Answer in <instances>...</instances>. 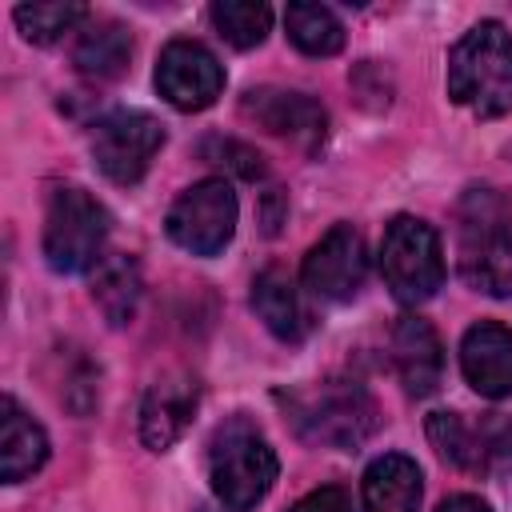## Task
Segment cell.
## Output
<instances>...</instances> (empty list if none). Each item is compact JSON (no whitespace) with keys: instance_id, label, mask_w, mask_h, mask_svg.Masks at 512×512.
Here are the masks:
<instances>
[{"instance_id":"obj_1","label":"cell","mask_w":512,"mask_h":512,"mask_svg":"<svg viewBox=\"0 0 512 512\" xmlns=\"http://www.w3.org/2000/svg\"><path fill=\"white\" fill-rule=\"evenodd\" d=\"M448 96L480 120L512 112V36L500 20H480L452 44Z\"/></svg>"},{"instance_id":"obj_2","label":"cell","mask_w":512,"mask_h":512,"mask_svg":"<svg viewBox=\"0 0 512 512\" xmlns=\"http://www.w3.org/2000/svg\"><path fill=\"white\" fill-rule=\"evenodd\" d=\"M512 208L496 188H468L460 204V276L468 288L512 296Z\"/></svg>"},{"instance_id":"obj_3","label":"cell","mask_w":512,"mask_h":512,"mask_svg":"<svg viewBox=\"0 0 512 512\" xmlns=\"http://www.w3.org/2000/svg\"><path fill=\"white\" fill-rule=\"evenodd\" d=\"M280 464L272 444L264 440V432L248 420V416H232L212 432V448H208V480L216 500L228 512H248L256 508L272 480H276Z\"/></svg>"},{"instance_id":"obj_4","label":"cell","mask_w":512,"mask_h":512,"mask_svg":"<svg viewBox=\"0 0 512 512\" xmlns=\"http://www.w3.org/2000/svg\"><path fill=\"white\" fill-rule=\"evenodd\" d=\"M296 432L324 448H360L376 428V404L356 380H316L288 396Z\"/></svg>"},{"instance_id":"obj_5","label":"cell","mask_w":512,"mask_h":512,"mask_svg":"<svg viewBox=\"0 0 512 512\" xmlns=\"http://www.w3.org/2000/svg\"><path fill=\"white\" fill-rule=\"evenodd\" d=\"M108 240V208L84 188H56L44 216V260L56 272H84L100 264Z\"/></svg>"},{"instance_id":"obj_6","label":"cell","mask_w":512,"mask_h":512,"mask_svg":"<svg viewBox=\"0 0 512 512\" xmlns=\"http://www.w3.org/2000/svg\"><path fill=\"white\" fill-rule=\"evenodd\" d=\"M380 272L384 284L396 292V300L404 304L428 300L444 284V252L436 228L424 224L420 216H396L380 240Z\"/></svg>"},{"instance_id":"obj_7","label":"cell","mask_w":512,"mask_h":512,"mask_svg":"<svg viewBox=\"0 0 512 512\" xmlns=\"http://www.w3.org/2000/svg\"><path fill=\"white\" fill-rule=\"evenodd\" d=\"M236 232V192L228 180L208 176L176 196L168 208V236L192 256H216Z\"/></svg>"},{"instance_id":"obj_8","label":"cell","mask_w":512,"mask_h":512,"mask_svg":"<svg viewBox=\"0 0 512 512\" xmlns=\"http://www.w3.org/2000/svg\"><path fill=\"white\" fill-rule=\"evenodd\" d=\"M164 144V124L148 112L120 108L92 128V160L112 184H136Z\"/></svg>"},{"instance_id":"obj_9","label":"cell","mask_w":512,"mask_h":512,"mask_svg":"<svg viewBox=\"0 0 512 512\" xmlns=\"http://www.w3.org/2000/svg\"><path fill=\"white\" fill-rule=\"evenodd\" d=\"M368 280V248L352 224H332L304 256V284L320 300H352Z\"/></svg>"},{"instance_id":"obj_10","label":"cell","mask_w":512,"mask_h":512,"mask_svg":"<svg viewBox=\"0 0 512 512\" xmlns=\"http://www.w3.org/2000/svg\"><path fill=\"white\" fill-rule=\"evenodd\" d=\"M156 88L172 108L200 112L224 92V68L204 44L172 40L160 52V64H156Z\"/></svg>"},{"instance_id":"obj_11","label":"cell","mask_w":512,"mask_h":512,"mask_svg":"<svg viewBox=\"0 0 512 512\" xmlns=\"http://www.w3.org/2000/svg\"><path fill=\"white\" fill-rule=\"evenodd\" d=\"M428 436H432L436 452L464 472H488L496 460L512 456V424L508 420L468 424L460 412H432Z\"/></svg>"},{"instance_id":"obj_12","label":"cell","mask_w":512,"mask_h":512,"mask_svg":"<svg viewBox=\"0 0 512 512\" xmlns=\"http://www.w3.org/2000/svg\"><path fill=\"white\" fill-rule=\"evenodd\" d=\"M244 112L268 128L272 136H288L300 148H316L328 132V112L304 96V92H288V88H252L244 92Z\"/></svg>"},{"instance_id":"obj_13","label":"cell","mask_w":512,"mask_h":512,"mask_svg":"<svg viewBox=\"0 0 512 512\" xmlns=\"http://www.w3.org/2000/svg\"><path fill=\"white\" fill-rule=\"evenodd\" d=\"M460 368L480 396L488 400L512 396V328L496 320L472 324L460 340Z\"/></svg>"},{"instance_id":"obj_14","label":"cell","mask_w":512,"mask_h":512,"mask_svg":"<svg viewBox=\"0 0 512 512\" xmlns=\"http://www.w3.org/2000/svg\"><path fill=\"white\" fill-rule=\"evenodd\" d=\"M392 364H396V376L400 384L412 392V396H432L440 388V376H444V348H440V336L436 328L424 320V316H400L392 324Z\"/></svg>"},{"instance_id":"obj_15","label":"cell","mask_w":512,"mask_h":512,"mask_svg":"<svg viewBox=\"0 0 512 512\" xmlns=\"http://www.w3.org/2000/svg\"><path fill=\"white\" fill-rule=\"evenodd\" d=\"M200 404V388L188 376H164L148 388L144 404H140V440L152 452L172 448L184 428L192 424V412Z\"/></svg>"},{"instance_id":"obj_16","label":"cell","mask_w":512,"mask_h":512,"mask_svg":"<svg viewBox=\"0 0 512 512\" xmlns=\"http://www.w3.org/2000/svg\"><path fill=\"white\" fill-rule=\"evenodd\" d=\"M48 460V436L44 428L12 400H0V476L4 484H20Z\"/></svg>"},{"instance_id":"obj_17","label":"cell","mask_w":512,"mask_h":512,"mask_svg":"<svg viewBox=\"0 0 512 512\" xmlns=\"http://www.w3.org/2000/svg\"><path fill=\"white\" fill-rule=\"evenodd\" d=\"M420 492H424L420 468H416V460H408L400 452L376 456L364 472V484H360L364 512H416Z\"/></svg>"},{"instance_id":"obj_18","label":"cell","mask_w":512,"mask_h":512,"mask_svg":"<svg viewBox=\"0 0 512 512\" xmlns=\"http://www.w3.org/2000/svg\"><path fill=\"white\" fill-rule=\"evenodd\" d=\"M252 308H256V316L264 320V328L272 332V336H280V340H288V344H296V340H304V332H308V312H304V304H300V292H296V284H292V276L284 272V268H264L256 280H252Z\"/></svg>"},{"instance_id":"obj_19","label":"cell","mask_w":512,"mask_h":512,"mask_svg":"<svg viewBox=\"0 0 512 512\" xmlns=\"http://www.w3.org/2000/svg\"><path fill=\"white\" fill-rule=\"evenodd\" d=\"M76 68L92 80H116L128 72V60H132V36L124 24L116 20H96L80 32L76 40V52H72Z\"/></svg>"},{"instance_id":"obj_20","label":"cell","mask_w":512,"mask_h":512,"mask_svg":"<svg viewBox=\"0 0 512 512\" xmlns=\"http://www.w3.org/2000/svg\"><path fill=\"white\" fill-rule=\"evenodd\" d=\"M140 292H144V280H140V268H136L132 256L116 252V256H104V260L96 264L92 300H96V308L104 312L108 324H128V320L136 316Z\"/></svg>"},{"instance_id":"obj_21","label":"cell","mask_w":512,"mask_h":512,"mask_svg":"<svg viewBox=\"0 0 512 512\" xmlns=\"http://www.w3.org/2000/svg\"><path fill=\"white\" fill-rule=\"evenodd\" d=\"M284 28H288V40H292L304 56H336V52L344 48V24H340L336 12L324 8V4H308V0L288 4Z\"/></svg>"},{"instance_id":"obj_22","label":"cell","mask_w":512,"mask_h":512,"mask_svg":"<svg viewBox=\"0 0 512 512\" xmlns=\"http://www.w3.org/2000/svg\"><path fill=\"white\" fill-rule=\"evenodd\" d=\"M212 24L232 48H256L272 28V8L260 0H220L212 4Z\"/></svg>"},{"instance_id":"obj_23","label":"cell","mask_w":512,"mask_h":512,"mask_svg":"<svg viewBox=\"0 0 512 512\" xmlns=\"http://www.w3.org/2000/svg\"><path fill=\"white\" fill-rule=\"evenodd\" d=\"M12 16H16V28L24 32V40L56 44L64 32H72L88 16V8L76 0H48V4H20Z\"/></svg>"},{"instance_id":"obj_24","label":"cell","mask_w":512,"mask_h":512,"mask_svg":"<svg viewBox=\"0 0 512 512\" xmlns=\"http://www.w3.org/2000/svg\"><path fill=\"white\" fill-rule=\"evenodd\" d=\"M204 160H212V164H224L228 160V168L240 172V176H248V180H256L264 172L260 152H252L248 144H236V140H220V136L204 140Z\"/></svg>"},{"instance_id":"obj_25","label":"cell","mask_w":512,"mask_h":512,"mask_svg":"<svg viewBox=\"0 0 512 512\" xmlns=\"http://www.w3.org/2000/svg\"><path fill=\"white\" fill-rule=\"evenodd\" d=\"M288 512H352V500H348V492H344V488L324 484V488L308 492L304 500H296Z\"/></svg>"},{"instance_id":"obj_26","label":"cell","mask_w":512,"mask_h":512,"mask_svg":"<svg viewBox=\"0 0 512 512\" xmlns=\"http://www.w3.org/2000/svg\"><path fill=\"white\" fill-rule=\"evenodd\" d=\"M436 512H492V508H488L480 496H468V492H460V496H448V500H444Z\"/></svg>"}]
</instances>
